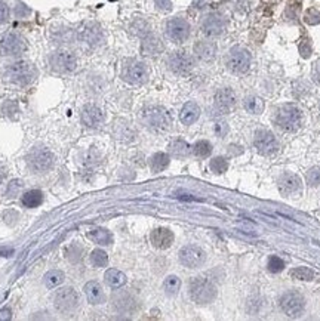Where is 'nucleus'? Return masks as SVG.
I'll return each instance as SVG.
<instances>
[{
	"instance_id": "nucleus-1",
	"label": "nucleus",
	"mask_w": 320,
	"mask_h": 321,
	"mask_svg": "<svg viewBox=\"0 0 320 321\" xmlns=\"http://www.w3.org/2000/svg\"><path fill=\"white\" fill-rule=\"evenodd\" d=\"M37 76H39V70L36 68V65L30 61H24V60L9 64L3 73V77L8 83L19 86V88H25L32 85L37 78Z\"/></svg>"
},
{
	"instance_id": "nucleus-2",
	"label": "nucleus",
	"mask_w": 320,
	"mask_h": 321,
	"mask_svg": "<svg viewBox=\"0 0 320 321\" xmlns=\"http://www.w3.org/2000/svg\"><path fill=\"white\" fill-rule=\"evenodd\" d=\"M190 296L196 304H210L217 298V286L203 275L194 277L190 281Z\"/></svg>"
},
{
	"instance_id": "nucleus-3",
	"label": "nucleus",
	"mask_w": 320,
	"mask_h": 321,
	"mask_svg": "<svg viewBox=\"0 0 320 321\" xmlns=\"http://www.w3.org/2000/svg\"><path fill=\"white\" fill-rule=\"evenodd\" d=\"M301 123H303V114L298 107L292 104H286V105H282L277 110L276 124L280 129L286 132H295L300 129Z\"/></svg>"
},
{
	"instance_id": "nucleus-4",
	"label": "nucleus",
	"mask_w": 320,
	"mask_h": 321,
	"mask_svg": "<svg viewBox=\"0 0 320 321\" xmlns=\"http://www.w3.org/2000/svg\"><path fill=\"white\" fill-rule=\"evenodd\" d=\"M143 122L148 129L162 132V130L169 129L171 116L163 107L151 105V107H147V108L143 110Z\"/></svg>"
},
{
	"instance_id": "nucleus-5",
	"label": "nucleus",
	"mask_w": 320,
	"mask_h": 321,
	"mask_svg": "<svg viewBox=\"0 0 320 321\" xmlns=\"http://www.w3.org/2000/svg\"><path fill=\"white\" fill-rule=\"evenodd\" d=\"M49 67L53 73L70 74L77 68V57L68 49H60L49 55Z\"/></svg>"
},
{
	"instance_id": "nucleus-6",
	"label": "nucleus",
	"mask_w": 320,
	"mask_h": 321,
	"mask_svg": "<svg viewBox=\"0 0 320 321\" xmlns=\"http://www.w3.org/2000/svg\"><path fill=\"white\" fill-rule=\"evenodd\" d=\"M122 78L128 85L141 86L148 80V67L138 60H129L122 70Z\"/></svg>"
},
{
	"instance_id": "nucleus-7",
	"label": "nucleus",
	"mask_w": 320,
	"mask_h": 321,
	"mask_svg": "<svg viewBox=\"0 0 320 321\" xmlns=\"http://www.w3.org/2000/svg\"><path fill=\"white\" fill-rule=\"evenodd\" d=\"M251 53L242 46H234L230 49L225 58V65L233 74H245L251 68Z\"/></svg>"
},
{
	"instance_id": "nucleus-8",
	"label": "nucleus",
	"mask_w": 320,
	"mask_h": 321,
	"mask_svg": "<svg viewBox=\"0 0 320 321\" xmlns=\"http://www.w3.org/2000/svg\"><path fill=\"white\" fill-rule=\"evenodd\" d=\"M190 33H192L190 22L187 21L185 18H181V16H175V18L168 19V22L165 25L166 37L172 43H176V45H181V43L189 40Z\"/></svg>"
},
{
	"instance_id": "nucleus-9",
	"label": "nucleus",
	"mask_w": 320,
	"mask_h": 321,
	"mask_svg": "<svg viewBox=\"0 0 320 321\" xmlns=\"http://www.w3.org/2000/svg\"><path fill=\"white\" fill-rule=\"evenodd\" d=\"M25 50H27L25 39L15 31H8L2 36V39H0V55L18 57Z\"/></svg>"
},
{
	"instance_id": "nucleus-10",
	"label": "nucleus",
	"mask_w": 320,
	"mask_h": 321,
	"mask_svg": "<svg viewBox=\"0 0 320 321\" xmlns=\"http://www.w3.org/2000/svg\"><path fill=\"white\" fill-rule=\"evenodd\" d=\"M79 305V296L73 287H63L53 295V306L61 314H71Z\"/></svg>"
},
{
	"instance_id": "nucleus-11",
	"label": "nucleus",
	"mask_w": 320,
	"mask_h": 321,
	"mask_svg": "<svg viewBox=\"0 0 320 321\" xmlns=\"http://www.w3.org/2000/svg\"><path fill=\"white\" fill-rule=\"evenodd\" d=\"M27 163H29L30 169L34 170L36 173H45L53 168L55 155L46 148H37L29 154V157H27Z\"/></svg>"
},
{
	"instance_id": "nucleus-12",
	"label": "nucleus",
	"mask_w": 320,
	"mask_h": 321,
	"mask_svg": "<svg viewBox=\"0 0 320 321\" xmlns=\"http://www.w3.org/2000/svg\"><path fill=\"white\" fill-rule=\"evenodd\" d=\"M168 67L174 74L187 76L194 68V60L185 50H175L168 57Z\"/></svg>"
},
{
	"instance_id": "nucleus-13",
	"label": "nucleus",
	"mask_w": 320,
	"mask_h": 321,
	"mask_svg": "<svg viewBox=\"0 0 320 321\" xmlns=\"http://www.w3.org/2000/svg\"><path fill=\"white\" fill-rule=\"evenodd\" d=\"M227 29L225 18L218 12H210L203 16L200 22V30L206 37H218Z\"/></svg>"
},
{
	"instance_id": "nucleus-14",
	"label": "nucleus",
	"mask_w": 320,
	"mask_h": 321,
	"mask_svg": "<svg viewBox=\"0 0 320 321\" xmlns=\"http://www.w3.org/2000/svg\"><path fill=\"white\" fill-rule=\"evenodd\" d=\"M280 309L290 318H297L304 312L305 302L298 291H286L280 298Z\"/></svg>"
},
{
	"instance_id": "nucleus-15",
	"label": "nucleus",
	"mask_w": 320,
	"mask_h": 321,
	"mask_svg": "<svg viewBox=\"0 0 320 321\" xmlns=\"http://www.w3.org/2000/svg\"><path fill=\"white\" fill-rule=\"evenodd\" d=\"M206 260V253L199 246H185L179 252V262L187 268H199Z\"/></svg>"
},
{
	"instance_id": "nucleus-16",
	"label": "nucleus",
	"mask_w": 320,
	"mask_h": 321,
	"mask_svg": "<svg viewBox=\"0 0 320 321\" xmlns=\"http://www.w3.org/2000/svg\"><path fill=\"white\" fill-rule=\"evenodd\" d=\"M255 147L258 148L259 153L265 154V155H270V154H274L279 148V144H277V139L274 138V135L269 130H258L255 133Z\"/></svg>"
},
{
	"instance_id": "nucleus-17",
	"label": "nucleus",
	"mask_w": 320,
	"mask_h": 321,
	"mask_svg": "<svg viewBox=\"0 0 320 321\" xmlns=\"http://www.w3.org/2000/svg\"><path fill=\"white\" fill-rule=\"evenodd\" d=\"M80 37H82V40L91 47H96V46L102 45V42H104V33L101 30V27L95 22H88L82 29Z\"/></svg>"
},
{
	"instance_id": "nucleus-18",
	"label": "nucleus",
	"mask_w": 320,
	"mask_h": 321,
	"mask_svg": "<svg viewBox=\"0 0 320 321\" xmlns=\"http://www.w3.org/2000/svg\"><path fill=\"white\" fill-rule=\"evenodd\" d=\"M277 186L283 196H293L301 191V179L293 173H285L279 178Z\"/></svg>"
},
{
	"instance_id": "nucleus-19",
	"label": "nucleus",
	"mask_w": 320,
	"mask_h": 321,
	"mask_svg": "<svg viewBox=\"0 0 320 321\" xmlns=\"http://www.w3.org/2000/svg\"><path fill=\"white\" fill-rule=\"evenodd\" d=\"M194 55L203 61V62H212L213 60L217 58V52H218V47L217 45L210 42V40H199L194 43Z\"/></svg>"
},
{
	"instance_id": "nucleus-20",
	"label": "nucleus",
	"mask_w": 320,
	"mask_h": 321,
	"mask_svg": "<svg viewBox=\"0 0 320 321\" xmlns=\"http://www.w3.org/2000/svg\"><path fill=\"white\" fill-rule=\"evenodd\" d=\"M150 242L160 250L169 249L174 243V232L168 228H156L150 234Z\"/></svg>"
},
{
	"instance_id": "nucleus-21",
	"label": "nucleus",
	"mask_w": 320,
	"mask_h": 321,
	"mask_svg": "<svg viewBox=\"0 0 320 321\" xmlns=\"http://www.w3.org/2000/svg\"><path fill=\"white\" fill-rule=\"evenodd\" d=\"M213 101H215V107L220 111H230L233 107L236 105V92L231 88H223L220 91H217L215 96H213Z\"/></svg>"
},
{
	"instance_id": "nucleus-22",
	"label": "nucleus",
	"mask_w": 320,
	"mask_h": 321,
	"mask_svg": "<svg viewBox=\"0 0 320 321\" xmlns=\"http://www.w3.org/2000/svg\"><path fill=\"white\" fill-rule=\"evenodd\" d=\"M82 122L88 127H98L104 122V113L99 107L94 104H88L82 108Z\"/></svg>"
},
{
	"instance_id": "nucleus-23",
	"label": "nucleus",
	"mask_w": 320,
	"mask_h": 321,
	"mask_svg": "<svg viewBox=\"0 0 320 321\" xmlns=\"http://www.w3.org/2000/svg\"><path fill=\"white\" fill-rule=\"evenodd\" d=\"M163 43L154 34H145L141 42V52L145 57H157L163 52Z\"/></svg>"
},
{
	"instance_id": "nucleus-24",
	"label": "nucleus",
	"mask_w": 320,
	"mask_h": 321,
	"mask_svg": "<svg viewBox=\"0 0 320 321\" xmlns=\"http://www.w3.org/2000/svg\"><path fill=\"white\" fill-rule=\"evenodd\" d=\"M199 117H200V107L194 101L185 102L184 107L181 108V113H179L181 123L185 126H190V124L196 123L199 120Z\"/></svg>"
},
{
	"instance_id": "nucleus-25",
	"label": "nucleus",
	"mask_w": 320,
	"mask_h": 321,
	"mask_svg": "<svg viewBox=\"0 0 320 321\" xmlns=\"http://www.w3.org/2000/svg\"><path fill=\"white\" fill-rule=\"evenodd\" d=\"M85 293L91 305H99L105 301L104 290L98 281H89L85 284Z\"/></svg>"
},
{
	"instance_id": "nucleus-26",
	"label": "nucleus",
	"mask_w": 320,
	"mask_h": 321,
	"mask_svg": "<svg viewBox=\"0 0 320 321\" xmlns=\"http://www.w3.org/2000/svg\"><path fill=\"white\" fill-rule=\"evenodd\" d=\"M88 237L92 240V242H95L96 245H101V246H109L113 243V235L105 228H98V227L92 228L88 232Z\"/></svg>"
},
{
	"instance_id": "nucleus-27",
	"label": "nucleus",
	"mask_w": 320,
	"mask_h": 321,
	"mask_svg": "<svg viewBox=\"0 0 320 321\" xmlns=\"http://www.w3.org/2000/svg\"><path fill=\"white\" fill-rule=\"evenodd\" d=\"M104 278H105V283L109 284L112 289H120L122 286L126 284V275L122 271L114 270V268L107 270Z\"/></svg>"
},
{
	"instance_id": "nucleus-28",
	"label": "nucleus",
	"mask_w": 320,
	"mask_h": 321,
	"mask_svg": "<svg viewBox=\"0 0 320 321\" xmlns=\"http://www.w3.org/2000/svg\"><path fill=\"white\" fill-rule=\"evenodd\" d=\"M243 107H245V110L251 114H261L265 108V102L262 98H259L256 95H249L245 98Z\"/></svg>"
},
{
	"instance_id": "nucleus-29",
	"label": "nucleus",
	"mask_w": 320,
	"mask_h": 321,
	"mask_svg": "<svg viewBox=\"0 0 320 321\" xmlns=\"http://www.w3.org/2000/svg\"><path fill=\"white\" fill-rule=\"evenodd\" d=\"M169 165V155L166 153H156L150 158V168L154 173L163 172Z\"/></svg>"
},
{
	"instance_id": "nucleus-30",
	"label": "nucleus",
	"mask_w": 320,
	"mask_h": 321,
	"mask_svg": "<svg viewBox=\"0 0 320 321\" xmlns=\"http://www.w3.org/2000/svg\"><path fill=\"white\" fill-rule=\"evenodd\" d=\"M22 204L25 207H30V209H34V207H39L42 203H43V193L40 190H32V191H27L22 199H21Z\"/></svg>"
},
{
	"instance_id": "nucleus-31",
	"label": "nucleus",
	"mask_w": 320,
	"mask_h": 321,
	"mask_svg": "<svg viewBox=\"0 0 320 321\" xmlns=\"http://www.w3.org/2000/svg\"><path fill=\"white\" fill-rule=\"evenodd\" d=\"M65 280V275L63 271L60 270H52L45 275V284L48 289H55L60 284H63V281Z\"/></svg>"
},
{
	"instance_id": "nucleus-32",
	"label": "nucleus",
	"mask_w": 320,
	"mask_h": 321,
	"mask_svg": "<svg viewBox=\"0 0 320 321\" xmlns=\"http://www.w3.org/2000/svg\"><path fill=\"white\" fill-rule=\"evenodd\" d=\"M171 153L175 157H187L192 153V147L182 139H176L171 144Z\"/></svg>"
},
{
	"instance_id": "nucleus-33",
	"label": "nucleus",
	"mask_w": 320,
	"mask_h": 321,
	"mask_svg": "<svg viewBox=\"0 0 320 321\" xmlns=\"http://www.w3.org/2000/svg\"><path fill=\"white\" fill-rule=\"evenodd\" d=\"M163 289L166 291V295L175 296L181 289V280L176 275H169V277H166V280L163 283Z\"/></svg>"
},
{
	"instance_id": "nucleus-34",
	"label": "nucleus",
	"mask_w": 320,
	"mask_h": 321,
	"mask_svg": "<svg viewBox=\"0 0 320 321\" xmlns=\"http://www.w3.org/2000/svg\"><path fill=\"white\" fill-rule=\"evenodd\" d=\"M91 262L96 268H102V266H107V263H109V255L102 249H95L91 253Z\"/></svg>"
},
{
	"instance_id": "nucleus-35",
	"label": "nucleus",
	"mask_w": 320,
	"mask_h": 321,
	"mask_svg": "<svg viewBox=\"0 0 320 321\" xmlns=\"http://www.w3.org/2000/svg\"><path fill=\"white\" fill-rule=\"evenodd\" d=\"M289 275L295 280H304V281H311L314 278V273L310 268H305V266H300V268L290 270Z\"/></svg>"
},
{
	"instance_id": "nucleus-36",
	"label": "nucleus",
	"mask_w": 320,
	"mask_h": 321,
	"mask_svg": "<svg viewBox=\"0 0 320 321\" xmlns=\"http://www.w3.org/2000/svg\"><path fill=\"white\" fill-rule=\"evenodd\" d=\"M193 153H194V155H197V157H200V158H206V157H209L210 153H212V145H210V142H208V141H199V142L194 144Z\"/></svg>"
},
{
	"instance_id": "nucleus-37",
	"label": "nucleus",
	"mask_w": 320,
	"mask_h": 321,
	"mask_svg": "<svg viewBox=\"0 0 320 321\" xmlns=\"http://www.w3.org/2000/svg\"><path fill=\"white\" fill-rule=\"evenodd\" d=\"M209 168H210V170H212L213 173L223 175L224 172H227V169H228V163H227V160L223 158V157H215L213 160H210Z\"/></svg>"
},
{
	"instance_id": "nucleus-38",
	"label": "nucleus",
	"mask_w": 320,
	"mask_h": 321,
	"mask_svg": "<svg viewBox=\"0 0 320 321\" xmlns=\"http://www.w3.org/2000/svg\"><path fill=\"white\" fill-rule=\"evenodd\" d=\"M267 266H269V271H270V273L277 274V273L283 271L285 262H283V259H280L279 256H272V258L269 259V263H267Z\"/></svg>"
},
{
	"instance_id": "nucleus-39",
	"label": "nucleus",
	"mask_w": 320,
	"mask_h": 321,
	"mask_svg": "<svg viewBox=\"0 0 320 321\" xmlns=\"http://www.w3.org/2000/svg\"><path fill=\"white\" fill-rule=\"evenodd\" d=\"M304 21L308 24V25H317L320 24V12L317 9H308L305 14H304Z\"/></svg>"
},
{
	"instance_id": "nucleus-40",
	"label": "nucleus",
	"mask_w": 320,
	"mask_h": 321,
	"mask_svg": "<svg viewBox=\"0 0 320 321\" xmlns=\"http://www.w3.org/2000/svg\"><path fill=\"white\" fill-rule=\"evenodd\" d=\"M307 182L311 186H319L320 185V168H311L307 172Z\"/></svg>"
},
{
	"instance_id": "nucleus-41",
	"label": "nucleus",
	"mask_w": 320,
	"mask_h": 321,
	"mask_svg": "<svg viewBox=\"0 0 320 321\" xmlns=\"http://www.w3.org/2000/svg\"><path fill=\"white\" fill-rule=\"evenodd\" d=\"M21 188H22V181H19V179H14V181L8 185L6 196L11 197V199H14V197L18 196V193L21 191Z\"/></svg>"
},
{
	"instance_id": "nucleus-42",
	"label": "nucleus",
	"mask_w": 320,
	"mask_h": 321,
	"mask_svg": "<svg viewBox=\"0 0 320 321\" xmlns=\"http://www.w3.org/2000/svg\"><path fill=\"white\" fill-rule=\"evenodd\" d=\"M8 19H9V6L3 0H0V25L5 24Z\"/></svg>"
},
{
	"instance_id": "nucleus-43",
	"label": "nucleus",
	"mask_w": 320,
	"mask_h": 321,
	"mask_svg": "<svg viewBox=\"0 0 320 321\" xmlns=\"http://www.w3.org/2000/svg\"><path fill=\"white\" fill-rule=\"evenodd\" d=\"M156 8L162 12H169L172 11V2L171 0H154Z\"/></svg>"
},
{
	"instance_id": "nucleus-44",
	"label": "nucleus",
	"mask_w": 320,
	"mask_h": 321,
	"mask_svg": "<svg viewBox=\"0 0 320 321\" xmlns=\"http://www.w3.org/2000/svg\"><path fill=\"white\" fill-rule=\"evenodd\" d=\"M300 53H301L303 58H308L311 55V45H310V42L303 40L300 43Z\"/></svg>"
},
{
	"instance_id": "nucleus-45",
	"label": "nucleus",
	"mask_w": 320,
	"mask_h": 321,
	"mask_svg": "<svg viewBox=\"0 0 320 321\" xmlns=\"http://www.w3.org/2000/svg\"><path fill=\"white\" fill-rule=\"evenodd\" d=\"M15 15H16L18 18H25V16L30 15V9L27 8L24 3H18V5L15 6Z\"/></svg>"
},
{
	"instance_id": "nucleus-46",
	"label": "nucleus",
	"mask_w": 320,
	"mask_h": 321,
	"mask_svg": "<svg viewBox=\"0 0 320 321\" xmlns=\"http://www.w3.org/2000/svg\"><path fill=\"white\" fill-rule=\"evenodd\" d=\"M313 78L317 85H320V58L313 65Z\"/></svg>"
},
{
	"instance_id": "nucleus-47",
	"label": "nucleus",
	"mask_w": 320,
	"mask_h": 321,
	"mask_svg": "<svg viewBox=\"0 0 320 321\" xmlns=\"http://www.w3.org/2000/svg\"><path fill=\"white\" fill-rule=\"evenodd\" d=\"M11 309L9 308H3V309H0V320L2 321H6V320H11Z\"/></svg>"
},
{
	"instance_id": "nucleus-48",
	"label": "nucleus",
	"mask_w": 320,
	"mask_h": 321,
	"mask_svg": "<svg viewBox=\"0 0 320 321\" xmlns=\"http://www.w3.org/2000/svg\"><path fill=\"white\" fill-rule=\"evenodd\" d=\"M5 176H6V169L0 165V185L3 183V181H5Z\"/></svg>"
},
{
	"instance_id": "nucleus-49",
	"label": "nucleus",
	"mask_w": 320,
	"mask_h": 321,
	"mask_svg": "<svg viewBox=\"0 0 320 321\" xmlns=\"http://www.w3.org/2000/svg\"><path fill=\"white\" fill-rule=\"evenodd\" d=\"M12 253H14V249H9V247L8 249H5V247L0 249V255H2V256H11Z\"/></svg>"
}]
</instances>
